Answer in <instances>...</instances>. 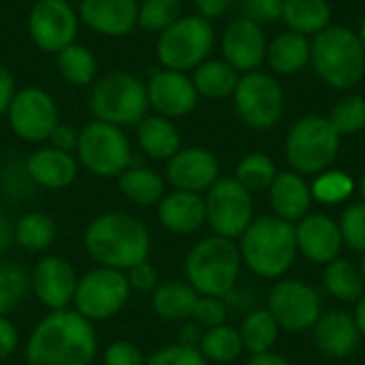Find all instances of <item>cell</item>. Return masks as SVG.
<instances>
[{
    "mask_svg": "<svg viewBox=\"0 0 365 365\" xmlns=\"http://www.w3.org/2000/svg\"><path fill=\"white\" fill-rule=\"evenodd\" d=\"M98 340L90 321L75 310L49 312L26 342V365H92Z\"/></svg>",
    "mask_w": 365,
    "mask_h": 365,
    "instance_id": "6da1fadb",
    "label": "cell"
},
{
    "mask_svg": "<svg viewBox=\"0 0 365 365\" xmlns=\"http://www.w3.org/2000/svg\"><path fill=\"white\" fill-rule=\"evenodd\" d=\"M83 246L98 267L126 272L148 261L152 237L143 220L124 212H107L86 227Z\"/></svg>",
    "mask_w": 365,
    "mask_h": 365,
    "instance_id": "7a4b0ae2",
    "label": "cell"
},
{
    "mask_svg": "<svg viewBox=\"0 0 365 365\" xmlns=\"http://www.w3.org/2000/svg\"><path fill=\"white\" fill-rule=\"evenodd\" d=\"M237 248L242 265L265 280L282 278L299 255L295 225L274 214L255 218L242 233Z\"/></svg>",
    "mask_w": 365,
    "mask_h": 365,
    "instance_id": "3957f363",
    "label": "cell"
},
{
    "mask_svg": "<svg viewBox=\"0 0 365 365\" xmlns=\"http://www.w3.org/2000/svg\"><path fill=\"white\" fill-rule=\"evenodd\" d=\"M242 257L235 240L210 235L197 242L184 261L186 282L199 293L207 297L227 299L240 280Z\"/></svg>",
    "mask_w": 365,
    "mask_h": 365,
    "instance_id": "277c9868",
    "label": "cell"
},
{
    "mask_svg": "<svg viewBox=\"0 0 365 365\" xmlns=\"http://www.w3.org/2000/svg\"><path fill=\"white\" fill-rule=\"evenodd\" d=\"M310 60L319 77L338 90L357 86L365 71V47L353 30L344 26H327L310 45Z\"/></svg>",
    "mask_w": 365,
    "mask_h": 365,
    "instance_id": "5b68a950",
    "label": "cell"
},
{
    "mask_svg": "<svg viewBox=\"0 0 365 365\" xmlns=\"http://www.w3.org/2000/svg\"><path fill=\"white\" fill-rule=\"evenodd\" d=\"M148 90L133 73L113 71L96 79L90 92V111L98 122L137 126L148 115Z\"/></svg>",
    "mask_w": 365,
    "mask_h": 365,
    "instance_id": "8992f818",
    "label": "cell"
},
{
    "mask_svg": "<svg viewBox=\"0 0 365 365\" xmlns=\"http://www.w3.org/2000/svg\"><path fill=\"white\" fill-rule=\"evenodd\" d=\"M340 150V135L327 118L306 115L287 137V160L299 175H319L331 167Z\"/></svg>",
    "mask_w": 365,
    "mask_h": 365,
    "instance_id": "52a82bcc",
    "label": "cell"
},
{
    "mask_svg": "<svg viewBox=\"0 0 365 365\" xmlns=\"http://www.w3.org/2000/svg\"><path fill=\"white\" fill-rule=\"evenodd\" d=\"M75 154L77 163L96 178H120L135 158L124 130L98 120L79 130Z\"/></svg>",
    "mask_w": 365,
    "mask_h": 365,
    "instance_id": "ba28073f",
    "label": "cell"
},
{
    "mask_svg": "<svg viewBox=\"0 0 365 365\" xmlns=\"http://www.w3.org/2000/svg\"><path fill=\"white\" fill-rule=\"evenodd\" d=\"M214 45V28L201 15L180 17L173 26L160 32L156 43L158 60L169 71H192L205 62Z\"/></svg>",
    "mask_w": 365,
    "mask_h": 365,
    "instance_id": "9c48e42d",
    "label": "cell"
},
{
    "mask_svg": "<svg viewBox=\"0 0 365 365\" xmlns=\"http://www.w3.org/2000/svg\"><path fill=\"white\" fill-rule=\"evenodd\" d=\"M130 293L133 291L124 272L96 267L77 280L73 306L75 312L90 323L109 321L122 312Z\"/></svg>",
    "mask_w": 365,
    "mask_h": 365,
    "instance_id": "30bf717a",
    "label": "cell"
},
{
    "mask_svg": "<svg viewBox=\"0 0 365 365\" xmlns=\"http://www.w3.org/2000/svg\"><path fill=\"white\" fill-rule=\"evenodd\" d=\"M205 222L212 235L240 240L248 225L255 220L252 192H248L235 178H218L205 192Z\"/></svg>",
    "mask_w": 365,
    "mask_h": 365,
    "instance_id": "8fae6325",
    "label": "cell"
},
{
    "mask_svg": "<svg viewBox=\"0 0 365 365\" xmlns=\"http://www.w3.org/2000/svg\"><path fill=\"white\" fill-rule=\"evenodd\" d=\"M267 310L282 331L302 334L312 331L323 314V302L312 284L295 278H282L267 295Z\"/></svg>",
    "mask_w": 365,
    "mask_h": 365,
    "instance_id": "7c38bea8",
    "label": "cell"
},
{
    "mask_svg": "<svg viewBox=\"0 0 365 365\" xmlns=\"http://www.w3.org/2000/svg\"><path fill=\"white\" fill-rule=\"evenodd\" d=\"M233 98L240 120L257 130L278 124L284 111V94L280 83L272 75L259 71L240 77Z\"/></svg>",
    "mask_w": 365,
    "mask_h": 365,
    "instance_id": "4fadbf2b",
    "label": "cell"
},
{
    "mask_svg": "<svg viewBox=\"0 0 365 365\" xmlns=\"http://www.w3.org/2000/svg\"><path fill=\"white\" fill-rule=\"evenodd\" d=\"M9 126L11 130L28 141V143H41L47 141L51 130L58 126V107L41 88H21L15 92L9 111Z\"/></svg>",
    "mask_w": 365,
    "mask_h": 365,
    "instance_id": "5bb4252c",
    "label": "cell"
},
{
    "mask_svg": "<svg viewBox=\"0 0 365 365\" xmlns=\"http://www.w3.org/2000/svg\"><path fill=\"white\" fill-rule=\"evenodd\" d=\"M28 32L43 51L58 53L75 43L77 15L66 0H36L28 13Z\"/></svg>",
    "mask_w": 365,
    "mask_h": 365,
    "instance_id": "9a60e30c",
    "label": "cell"
},
{
    "mask_svg": "<svg viewBox=\"0 0 365 365\" xmlns=\"http://www.w3.org/2000/svg\"><path fill=\"white\" fill-rule=\"evenodd\" d=\"M165 178L173 190L207 192L220 178L218 158L205 148H180L165 167Z\"/></svg>",
    "mask_w": 365,
    "mask_h": 365,
    "instance_id": "2e32d148",
    "label": "cell"
},
{
    "mask_svg": "<svg viewBox=\"0 0 365 365\" xmlns=\"http://www.w3.org/2000/svg\"><path fill=\"white\" fill-rule=\"evenodd\" d=\"M77 274L73 265L62 257H43L32 274H30V289L34 291L36 299L49 310H66L73 304L75 289H77Z\"/></svg>",
    "mask_w": 365,
    "mask_h": 365,
    "instance_id": "e0dca14e",
    "label": "cell"
},
{
    "mask_svg": "<svg viewBox=\"0 0 365 365\" xmlns=\"http://www.w3.org/2000/svg\"><path fill=\"white\" fill-rule=\"evenodd\" d=\"M150 107H154L156 115L163 118H182L190 113L197 105L199 92L192 79L186 73L163 68L152 75L145 86Z\"/></svg>",
    "mask_w": 365,
    "mask_h": 365,
    "instance_id": "ac0fdd59",
    "label": "cell"
},
{
    "mask_svg": "<svg viewBox=\"0 0 365 365\" xmlns=\"http://www.w3.org/2000/svg\"><path fill=\"white\" fill-rule=\"evenodd\" d=\"M295 240L297 252L319 265L331 263L344 248L338 220L327 214H308L295 222Z\"/></svg>",
    "mask_w": 365,
    "mask_h": 365,
    "instance_id": "d6986e66",
    "label": "cell"
},
{
    "mask_svg": "<svg viewBox=\"0 0 365 365\" xmlns=\"http://www.w3.org/2000/svg\"><path fill=\"white\" fill-rule=\"evenodd\" d=\"M222 56L237 73L257 71L267 56V43L261 26L246 17L231 21L222 36Z\"/></svg>",
    "mask_w": 365,
    "mask_h": 365,
    "instance_id": "ffe728a7",
    "label": "cell"
},
{
    "mask_svg": "<svg viewBox=\"0 0 365 365\" xmlns=\"http://www.w3.org/2000/svg\"><path fill=\"white\" fill-rule=\"evenodd\" d=\"M312 338L317 349L329 359H346L357 353L361 344L359 327L351 312L346 310H327L321 314L312 327Z\"/></svg>",
    "mask_w": 365,
    "mask_h": 365,
    "instance_id": "44dd1931",
    "label": "cell"
},
{
    "mask_svg": "<svg viewBox=\"0 0 365 365\" xmlns=\"http://www.w3.org/2000/svg\"><path fill=\"white\" fill-rule=\"evenodd\" d=\"M81 21L103 36H124L139 19L137 0H81Z\"/></svg>",
    "mask_w": 365,
    "mask_h": 365,
    "instance_id": "7402d4cb",
    "label": "cell"
},
{
    "mask_svg": "<svg viewBox=\"0 0 365 365\" xmlns=\"http://www.w3.org/2000/svg\"><path fill=\"white\" fill-rule=\"evenodd\" d=\"M24 165L32 184L47 188V190H62L71 186L79 171L77 156L53 150V148H41L32 152Z\"/></svg>",
    "mask_w": 365,
    "mask_h": 365,
    "instance_id": "603a6c76",
    "label": "cell"
},
{
    "mask_svg": "<svg viewBox=\"0 0 365 365\" xmlns=\"http://www.w3.org/2000/svg\"><path fill=\"white\" fill-rule=\"evenodd\" d=\"M158 222L175 235H192L205 225V201L201 195L173 190L158 203Z\"/></svg>",
    "mask_w": 365,
    "mask_h": 365,
    "instance_id": "cb8c5ba5",
    "label": "cell"
},
{
    "mask_svg": "<svg viewBox=\"0 0 365 365\" xmlns=\"http://www.w3.org/2000/svg\"><path fill=\"white\" fill-rule=\"evenodd\" d=\"M267 192H269V205L274 210V216L295 225L310 214L314 199L304 175L295 171H282L276 175Z\"/></svg>",
    "mask_w": 365,
    "mask_h": 365,
    "instance_id": "d4e9b609",
    "label": "cell"
},
{
    "mask_svg": "<svg viewBox=\"0 0 365 365\" xmlns=\"http://www.w3.org/2000/svg\"><path fill=\"white\" fill-rule=\"evenodd\" d=\"M137 141L143 154L154 160H169L182 148L180 130L163 115H145L137 124Z\"/></svg>",
    "mask_w": 365,
    "mask_h": 365,
    "instance_id": "484cf974",
    "label": "cell"
},
{
    "mask_svg": "<svg viewBox=\"0 0 365 365\" xmlns=\"http://www.w3.org/2000/svg\"><path fill=\"white\" fill-rule=\"evenodd\" d=\"M199 293L186 280L160 282L152 293V308L167 323H182L192 317Z\"/></svg>",
    "mask_w": 365,
    "mask_h": 365,
    "instance_id": "4316f807",
    "label": "cell"
},
{
    "mask_svg": "<svg viewBox=\"0 0 365 365\" xmlns=\"http://www.w3.org/2000/svg\"><path fill=\"white\" fill-rule=\"evenodd\" d=\"M118 184L122 195L130 203L141 207L160 203V199L165 197V180L160 178V173L141 165L139 158H133L130 167L124 173H120Z\"/></svg>",
    "mask_w": 365,
    "mask_h": 365,
    "instance_id": "83f0119b",
    "label": "cell"
},
{
    "mask_svg": "<svg viewBox=\"0 0 365 365\" xmlns=\"http://www.w3.org/2000/svg\"><path fill=\"white\" fill-rule=\"evenodd\" d=\"M310 43L299 32H282L267 45V62L276 73L293 75L310 62Z\"/></svg>",
    "mask_w": 365,
    "mask_h": 365,
    "instance_id": "f1b7e54d",
    "label": "cell"
},
{
    "mask_svg": "<svg viewBox=\"0 0 365 365\" xmlns=\"http://www.w3.org/2000/svg\"><path fill=\"white\" fill-rule=\"evenodd\" d=\"M323 287L325 291L342 304H355L365 293V278L359 269L349 259H334L325 265L323 272Z\"/></svg>",
    "mask_w": 365,
    "mask_h": 365,
    "instance_id": "f546056e",
    "label": "cell"
},
{
    "mask_svg": "<svg viewBox=\"0 0 365 365\" xmlns=\"http://www.w3.org/2000/svg\"><path fill=\"white\" fill-rule=\"evenodd\" d=\"M240 336H242L244 351H248L250 355L269 353L278 342L280 325L276 323V319L267 308H255L242 319Z\"/></svg>",
    "mask_w": 365,
    "mask_h": 365,
    "instance_id": "4dcf8cb0",
    "label": "cell"
},
{
    "mask_svg": "<svg viewBox=\"0 0 365 365\" xmlns=\"http://www.w3.org/2000/svg\"><path fill=\"white\" fill-rule=\"evenodd\" d=\"M331 17V9L327 0H284L282 19L291 28V32L299 34H319L327 28Z\"/></svg>",
    "mask_w": 365,
    "mask_h": 365,
    "instance_id": "1f68e13d",
    "label": "cell"
},
{
    "mask_svg": "<svg viewBox=\"0 0 365 365\" xmlns=\"http://www.w3.org/2000/svg\"><path fill=\"white\" fill-rule=\"evenodd\" d=\"M237 71L229 66L225 60H205L195 68L192 83L199 94L207 98H225L231 96L237 88Z\"/></svg>",
    "mask_w": 365,
    "mask_h": 365,
    "instance_id": "d6a6232c",
    "label": "cell"
},
{
    "mask_svg": "<svg viewBox=\"0 0 365 365\" xmlns=\"http://www.w3.org/2000/svg\"><path fill=\"white\" fill-rule=\"evenodd\" d=\"M13 237L26 252H43L56 240V220L45 212H28L13 225Z\"/></svg>",
    "mask_w": 365,
    "mask_h": 365,
    "instance_id": "836d02e7",
    "label": "cell"
},
{
    "mask_svg": "<svg viewBox=\"0 0 365 365\" xmlns=\"http://www.w3.org/2000/svg\"><path fill=\"white\" fill-rule=\"evenodd\" d=\"M199 351L205 357V361H214V364L235 361L244 353L240 329H235L227 323L212 327V329H205Z\"/></svg>",
    "mask_w": 365,
    "mask_h": 365,
    "instance_id": "e575fe53",
    "label": "cell"
},
{
    "mask_svg": "<svg viewBox=\"0 0 365 365\" xmlns=\"http://www.w3.org/2000/svg\"><path fill=\"white\" fill-rule=\"evenodd\" d=\"M58 71L71 86H88L96 77V58L83 45H68L58 51Z\"/></svg>",
    "mask_w": 365,
    "mask_h": 365,
    "instance_id": "d590c367",
    "label": "cell"
},
{
    "mask_svg": "<svg viewBox=\"0 0 365 365\" xmlns=\"http://www.w3.org/2000/svg\"><path fill=\"white\" fill-rule=\"evenodd\" d=\"M278 175V169L274 160L267 154H248L240 160L235 169V180L248 190V192H263L269 190Z\"/></svg>",
    "mask_w": 365,
    "mask_h": 365,
    "instance_id": "8d00e7d4",
    "label": "cell"
},
{
    "mask_svg": "<svg viewBox=\"0 0 365 365\" xmlns=\"http://www.w3.org/2000/svg\"><path fill=\"white\" fill-rule=\"evenodd\" d=\"M312 199L321 205H338L351 199L355 192V182L349 173L338 169H327L317 175V180L310 186Z\"/></svg>",
    "mask_w": 365,
    "mask_h": 365,
    "instance_id": "74e56055",
    "label": "cell"
},
{
    "mask_svg": "<svg viewBox=\"0 0 365 365\" xmlns=\"http://www.w3.org/2000/svg\"><path fill=\"white\" fill-rule=\"evenodd\" d=\"M30 274L17 263H0V317L13 312L28 295Z\"/></svg>",
    "mask_w": 365,
    "mask_h": 365,
    "instance_id": "f35d334b",
    "label": "cell"
},
{
    "mask_svg": "<svg viewBox=\"0 0 365 365\" xmlns=\"http://www.w3.org/2000/svg\"><path fill=\"white\" fill-rule=\"evenodd\" d=\"M182 17L180 0H143L137 24L148 32H165Z\"/></svg>",
    "mask_w": 365,
    "mask_h": 365,
    "instance_id": "ab89813d",
    "label": "cell"
},
{
    "mask_svg": "<svg viewBox=\"0 0 365 365\" xmlns=\"http://www.w3.org/2000/svg\"><path fill=\"white\" fill-rule=\"evenodd\" d=\"M331 126L338 130V135H355L365 128V101L361 96H344L340 98L327 118Z\"/></svg>",
    "mask_w": 365,
    "mask_h": 365,
    "instance_id": "60d3db41",
    "label": "cell"
},
{
    "mask_svg": "<svg viewBox=\"0 0 365 365\" xmlns=\"http://www.w3.org/2000/svg\"><path fill=\"white\" fill-rule=\"evenodd\" d=\"M340 233H342V242L346 248L355 250V252H365V203H351L349 207H344L340 220H338Z\"/></svg>",
    "mask_w": 365,
    "mask_h": 365,
    "instance_id": "b9f144b4",
    "label": "cell"
},
{
    "mask_svg": "<svg viewBox=\"0 0 365 365\" xmlns=\"http://www.w3.org/2000/svg\"><path fill=\"white\" fill-rule=\"evenodd\" d=\"M227 304L220 297H207V295H199L197 304L192 308V321L203 327V329H212L218 325L227 323Z\"/></svg>",
    "mask_w": 365,
    "mask_h": 365,
    "instance_id": "7bdbcfd3",
    "label": "cell"
},
{
    "mask_svg": "<svg viewBox=\"0 0 365 365\" xmlns=\"http://www.w3.org/2000/svg\"><path fill=\"white\" fill-rule=\"evenodd\" d=\"M145 365H207L199 349H188L182 344H167L158 349Z\"/></svg>",
    "mask_w": 365,
    "mask_h": 365,
    "instance_id": "ee69618b",
    "label": "cell"
},
{
    "mask_svg": "<svg viewBox=\"0 0 365 365\" xmlns=\"http://www.w3.org/2000/svg\"><path fill=\"white\" fill-rule=\"evenodd\" d=\"M282 4H284V0H242L246 19H252L259 26L280 19Z\"/></svg>",
    "mask_w": 365,
    "mask_h": 365,
    "instance_id": "f6af8a7d",
    "label": "cell"
},
{
    "mask_svg": "<svg viewBox=\"0 0 365 365\" xmlns=\"http://www.w3.org/2000/svg\"><path fill=\"white\" fill-rule=\"evenodd\" d=\"M103 364L105 365H145V359L141 355V351L128 342V340H115L105 349L103 355Z\"/></svg>",
    "mask_w": 365,
    "mask_h": 365,
    "instance_id": "bcb514c9",
    "label": "cell"
},
{
    "mask_svg": "<svg viewBox=\"0 0 365 365\" xmlns=\"http://www.w3.org/2000/svg\"><path fill=\"white\" fill-rule=\"evenodd\" d=\"M124 274H126L130 291H137V293H154V289L160 284L158 282V272L150 261H143V263L126 269Z\"/></svg>",
    "mask_w": 365,
    "mask_h": 365,
    "instance_id": "7dc6e473",
    "label": "cell"
},
{
    "mask_svg": "<svg viewBox=\"0 0 365 365\" xmlns=\"http://www.w3.org/2000/svg\"><path fill=\"white\" fill-rule=\"evenodd\" d=\"M47 141H49V148L73 154V152L77 150L79 130H75V128H73V126H68V124H60V122H58V126L51 130V135H49V139H47Z\"/></svg>",
    "mask_w": 365,
    "mask_h": 365,
    "instance_id": "c3c4849f",
    "label": "cell"
},
{
    "mask_svg": "<svg viewBox=\"0 0 365 365\" xmlns=\"http://www.w3.org/2000/svg\"><path fill=\"white\" fill-rule=\"evenodd\" d=\"M17 344H19L17 327L6 317H0V359L11 357L17 351Z\"/></svg>",
    "mask_w": 365,
    "mask_h": 365,
    "instance_id": "681fc988",
    "label": "cell"
},
{
    "mask_svg": "<svg viewBox=\"0 0 365 365\" xmlns=\"http://www.w3.org/2000/svg\"><path fill=\"white\" fill-rule=\"evenodd\" d=\"M15 81H13V75L0 64V115H4L9 111V105L15 96Z\"/></svg>",
    "mask_w": 365,
    "mask_h": 365,
    "instance_id": "f907efd6",
    "label": "cell"
},
{
    "mask_svg": "<svg viewBox=\"0 0 365 365\" xmlns=\"http://www.w3.org/2000/svg\"><path fill=\"white\" fill-rule=\"evenodd\" d=\"M195 2H197L199 15L210 21V19L222 17L229 11V6H231L233 0H195Z\"/></svg>",
    "mask_w": 365,
    "mask_h": 365,
    "instance_id": "816d5d0a",
    "label": "cell"
},
{
    "mask_svg": "<svg viewBox=\"0 0 365 365\" xmlns=\"http://www.w3.org/2000/svg\"><path fill=\"white\" fill-rule=\"evenodd\" d=\"M203 327H199L195 321L192 323H186L182 329H180V338H178V344L182 346H188V349H199L201 346V340H203Z\"/></svg>",
    "mask_w": 365,
    "mask_h": 365,
    "instance_id": "f5cc1de1",
    "label": "cell"
},
{
    "mask_svg": "<svg viewBox=\"0 0 365 365\" xmlns=\"http://www.w3.org/2000/svg\"><path fill=\"white\" fill-rule=\"evenodd\" d=\"M13 240H15V237H13V225H11V220L0 212V255L9 250V246H11Z\"/></svg>",
    "mask_w": 365,
    "mask_h": 365,
    "instance_id": "db71d44e",
    "label": "cell"
},
{
    "mask_svg": "<svg viewBox=\"0 0 365 365\" xmlns=\"http://www.w3.org/2000/svg\"><path fill=\"white\" fill-rule=\"evenodd\" d=\"M246 365H291L282 355H276V353H261V355H252L248 359Z\"/></svg>",
    "mask_w": 365,
    "mask_h": 365,
    "instance_id": "11a10c76",
    "label": "cell"
},
{
    "mask_svg": "<svg viewBox=\"0 0 365 365\" xmlns=\"http://www.w3.org/2000/svg\"><path fill=\"white\" fill-rule=\"evenodd\" d=\"M353 319L359 327V334L361 338H365V293L355 302V312H353Z\"/></svg>",
    "mask_w": 365,
    "mask_h": 365,
    "instance_id": "9f6ffc18",
    "label": "cell"
},
{
    "mask_svg": "<svg viewBox=\"0 0 365 365\" xmlns=\"http://www.w3.org/2000/svg\"><path fill=\"white\" fill-rule=\"evenodd\" d=\"M357 190H359V195H361V201L365 203V173L361 175V180H359V184H357Z\"/></svg>",
    "mask_w": 365,
    "mask_h": 365,
    "instance_id": "6f0895ef",
    "label": "cell"
},
{
    "mask_svg": "<svg viewBox=\"0 0 365 365\" xmlns=\"http://www.w3.org/2000/svg\"><path fill=\"white\" fill-rule=\"evenodd\" d=\"M359 38H361V43H364L365 47V15L364 19H361V28H359Z\"/></svg>",
    "mask_w": 365,
    "mask_h": 365,
    "instance_id": "680465c9",
    "label": "cell"
},
{
    "mask_svg": "<svg viewBox=\"0 0 365 365\" xmlns=\"http://www.w3.org/2000/svg\"><path fill=\"white\" fill-rule=\"evenodd\" d=\"M359 269H361V274H364V278H365V252H364V257H361V263H359Z\"/></svg>",
    "mask_w": 365,
    "mask_h": 365,
    "instance_id": "91938a15",
    "label": "cell"
},
{
    "mask_svg": "<svg viewBox=\"0 0 365 365\" xmlns=\"http://www.w3.org/2000/svg\"><path fill=\"white\" fill-rule=\"evenodd\" d=\"M336 365H349V364H336Z\"/></svg>",
    "mask_w": 365,
    "mask_h": 365,
    "instance_id": "94428289",
    "label": "cell"
},
{
    "mask_svg": "<svg viewBox=\"0 0 365 365\" xmlns=\"http://www.w3.org/2000/svg\"><path fill=\"white\" fill-rule=\"evenodd\" d=\"M66 2H73V0H66Z\"/></svg>",
    "mask_w": 365,
    "mask_h": 365,
    "instance_id": "6125c7cd",
    "label": "cell"
}]
</instances>
